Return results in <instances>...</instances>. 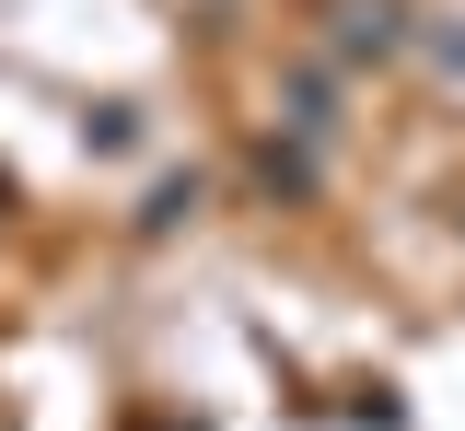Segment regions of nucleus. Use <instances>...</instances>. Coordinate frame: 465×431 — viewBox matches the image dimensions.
Instances as JSON below:
<instances>
[]
</instances>
